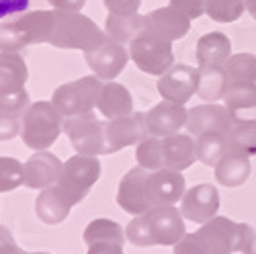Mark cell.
Instances as JSON below:
<instances>
[{"instance_id": "ab89813d", "label": "cell", "mask_w": 256, "mask_h": 254, "mask_svg": "<svg viewBox=\"0 0 256 254\" xmlns=\"http://www.w3.org/2000/svg\"><path fill=\"white\" fill-rule=\"evenodd\" d=\"M172 254H207L199 236L195 234H184L182 240H178L174 246H172Z\"/></svg>"}, {"instance_id": "7dc6e473", "label": "cell", "mask_w": 256, "mask_h": 254, "mask_svg": "<svg viewBox=\"0 0 256 254\" xmlns=\"http://www.w3.org/2000/svg\"><path fill=\"white\" fill-rule=\"evenodd\" d=\"M12 240H14V238H12L10 232H8L4 226H0V246L6 244V242H12Z\"/></svg>"}, {"instance_id": "4dcf8cb0", "label": "cell", "mask_w": 256, "mask_h": 254, "mask_svg": "<svg viewBox=\"0 0 256 254\" xmlns=\"http://www.w3.org/2000/svg\"><path fill=\"white\" fill-rule=\"evenodd\" d=\"M136 160H138V166L146 168V170H150V172H156V170L166 168L162 138L150 136V138H146L144 142H140L138 150H136Z\"/></svg>"}, {"instance_id": "74e56055", "label": "cell", "mask_w": 256, "mask_h": 254, "mask_svg": "<svg viewBox=\"0 0 256 254\" xmlns=\"http://www.w3.org/2000/svg\"><path fill=\"white\" fill-rule=\"evenodd\" d=\"M31 6V0H0V23L14 20L25 14Z\"/></svg>"}, {"instance_id": "603a6c76", "label": "cell", "mask_w": 256, "mask_h": 254, "mask_svg": "<svg viewBox=\"0 0 256 254\" xmlns=\"http://www.w3.org/2000/svg\"><path fill=\"white\" fill-rule=\"evenodd\" d=\"M164 144V162L166 168H172V170H186L188 166H193L197 160V144L195 138L190 134H174L162 138Z\"/></svg>"}, {"instance_id": "f35d334b", "label": "cell", "mask_w": 256, "mask_h": 254, "mask_svg": "<svg viewBox=\"0 0 256 254\" xmlns=\"http://www.w3.org/2000/svg\"><path fill=\"white\" fill-rule=\"evenodd\" d=\"M20 127H23V123H20L16 115H8L0 111V142H8L20 136Z\"/></svg>"}, {"instance_id": "8fae6325", "label": "cell", "mask_w": 256, "mask_h": 254, "mask_svg": "<svg viewBox=\"0 0 256 254\" xmlns=\"http://www.w3.org/2000/svg\"><path fill=\"white\" fill-rule=\"evenodd\" d=\"M148 230L154 246H174L182 236L186 234L184 230V218L180 214V209L174 205L168 207H154L148 214H144Z\"/></svg>"}, {"instance_id": "8d00e7d4", "label": "cell", "mask_w": 256, "mask_h": 254, "mask_svg": "<svg viewBox=\"0 0 256 254\" xmlns=\"http://www.w3.org/2000/svg\"><path fill=\"white\" fill-rule=\"evenodd\" d=\"M125 236H127V240H130V244H134V246H140V248L154 246L144 216H134V220L130 222V226H127V230H125Z\"/></svg>"}, {"instance_id": "ac0fdd59", "label": "cell", "mask_w": 256, "mask_h": 254, "mask_svg": "<svg viewBox=\"0 0 256 254\" xmlns=\"http://www.w3.org/2000/svg\"><path fill=\"white\" fill-rule=\"evenodd\" d=\"M144 115H146L148 134L154 138H168V136L180 134V130L186 125L188 111L184 109V104L162 100Z\"/></svg>"}, {"instance_id": "4fadbf2b", "label": "cell", "mask_w": 256, "mask_h": 254, "mask_svg": "<svg viewBox=\"0 0 256 254\" xmlns=\"http://www.w3.org/2000/svg\"><path fill=\"white\" fill-rule=\"evenodd\" d=\"M104 138H106V150H109V154L119 152L127 146H138L146 138H150L148 127H146V115L134 113L130 117H121V119H106Z\"/></svg>"}, {"instance_id": "b9f144b4", "label": "cell", "mask_w": 256, "mask_h": 254, "mask_svg": "<svg viewBox=\"0 0 256 254\" xmlns=\"http://www.w3.org/2000/svg\"><path fill=\"white\" fill-rule=\"evenodd\" d=\"M111 14H136L142 6V0H102Z\"/></svg>"}, {"instance_id": "5b68a950", "label": "cell", "mask_w": 256, "mask_h": 254, "mask_svg": "<svg viewBox=\"0 0 256 254\" xmlns=\"http://www.w3.org/2000/svg\"><path fill=\"white\" fill-rule=\"evenodd\" d=\"M100 160L98 156H82L74 154L64 162V170L58 180V188L64 193L72 205H78L86 199L90 188L100 178Z\"/></svg>"}, {"instance_id": "836d02e7", "label": "cell", "mask_w": 256, "mask_h": 254, "mask_svg": "<svg viewBox=\"0 0 256 254\" xmlns=\"http://www.w3.org/2000/svg\"><path fill=\"white\" fill-rule=\"evenodd\" d=\"M20 184H25L23 164L16 158L0 156V193H10Z\"/></svg>"}, {"instance_id": "83f0119b", "label": "cell", "mask_w": 256, "mask_h": 254, "mask_svg": "<svg viewBox=\"0 0 256 254\" xmlns=\"http://www.w3.org/2000/svg\"><path fill=\"white\" fill-rule=\"evenodd\" d=\"M195 144H197V160L213 168L230 152V138L228 134H222V132L203 134L195 138Z\"/></svg>"}, {"instance_id": "7c38bea8", "label": "cell", "mask_w": 256, "mask_h": 254, "mask_svg": "<svg viewBox=\"0 0 256 254\" xmlns=\"http://www.w3.org/2000/svg\"><path fill=\"white\" fill-rule=\"evenodd\" d=\"M218 211H220V193L209 182H201L186 188L184 197L180 199L182 218L193 224H201V226L207 224L209 220L218 216Z\"/></svg>"}, {"instance_id": "3957f363", "label": "cell", "mask_w": 256, "mask_h": 254, "mask_svg": "<svg viewBox=\"0 0 256 254\" xmlns=\"http://www.w3.org/2000/svg\"><path fill=\"white\" fill-rule=\"evenodd\" d=\"M20 138L31 150H50L64 132V117L52 104V100H35L20 117Z\"/></svg>"}, {"instance_id": "484cf974", "label": "cell", "mask_w": 256, "mask_h": 254, "mask_svg": "<svg viewBox=\"0 0 256 254\" xmlns=\"http://www.w3.org/2000/svg\"><path fill=\"white\" fill-rule=\"evenodd\" d=\"M144 31V14H111L104 20V33L111 41L132 46V41Z\"/></svg>"}, {"instance_id": "8992f818", "label": "cell", "mask_w": 256, "mask_h": 254, "mask_svg": "<svg viewBox=\"0 0 256 254\" xmlns=\"http://www.w3.org/2000/svg\"><path fill=\"white\" fill-rule=\"evenodd\" d=\"M106 119H96L94 111L74 117H64V134L68 136L76 154L82 156H102L109 154L104 138Z\"/></svg>"}, {"instance_id": "52a82bcc", "label": "cell", "mask_w": 256, "mask_h": 254, "mask_svg": "<svg viewBox=\"0 0 256 254\" xmlns=\"http://www.w3.org/2000/svg\"><path fill=\"white\" fill-rule=\"evenodd\" d=\"M130 58L142 72L150 76H162L174 66L172 44L148 31H142L132 41Z\"/></svg>"}, {"instance_id": "d6a6232c", "label": "cell", "mask_w": 256, "mask_h": 254, "mask_svg": "<svg viewBox=\"0 0 256 254\" xmlns=\"http://www.w3.org/2000/svg\"><path fill=\"white\" fill-rule=\"evenodd\" d=\"M246 10V0H207L205 14L218 23H234Z\"/></svg>"}, {"instance_id": "9c48e42d", "label": "cell", "mask_w": 256, "mask_h": 254, "mask_svg": "<svg viewBox=\"0 0 256 254\" xmlns=\"http://www.w3.org/2000/svg\"><path fill=\"white\" fill-rule=\"evenodd\" d=\"M197 84H199V68H193L188 64H174L166 74L158 78L156 88L162 100L184 104L186 100H190V96L197 94Z\"/></svg>"}, {"instance_id": "e575fe53", "label": "cell", "mask_w": 256, "mask_h": 254, "mask_svg": "<svg viewBox=\"0 0 256 254\" xmlns=\"http://www.w3.org/2000/svg\"><path fill=\"white\" fill-rule=\"evenodd\" d=\"M230 150H238L246 156H256V123L248 125H234V130L228 134Z\"/></svg>"}, {"instance_id": "60d3db41", "label": "cell", "mask_w": 256, "mask_h": 254, "mask_svg": "<svg viewBox=\"0 0 256 254\" xmlns=\"http://www.w3.org/2000/svg\"><path fill=\"white\" fill-rule=\"evenodd\" d=\"M170 6L178 8L180 12H184L190 20H193V18H199L205 14L207 0H170Z\"/></svg>"}, {"instance_id": "bcb514c9", "label": "cell", "mask_w": 256, "mask_h": 254, "mask_svg": "<svg viewBox=\"0 0 256 254\" xmlns=\"http://www.w3.org/2000/svg\"><path fill=\"white\" fill-rule=\"evenodd\" d=\"M0 254H29V252H25L23 248H18L16 242L12 240V242H6V244L0 246Z\"/></svg>"}, {"instance_id": "7402d4cb", "label": "cell", "mask_w": 256, "mask_h": 254, "mask_svg": "<svg viewBox=\"0 0 256 254\" xmlns=\"http://www.w3.org/2000/svg\"><path fill=\"white\" fill-rule=\"evenodd\" d=\"M96 109L100 111V115L104 119L130 117V115H134V96L123 84H119L115 80L104 82Z\"/></svg>"}, {"instance_id": "ba28073f", "label": "cell", "mask_w": 256, "mask_h": 254, "mask_svg": "<svg viewBox=\"0 0 256 254\" xmlns=\"http://www.w3.org/2000/svg\"><path fill=\"white\" fill-rule=\"evenodd\" d=\"M117 205L130 216H144L154 209L150 197V170L136 166L123 174L117 188Z\"/></svg>"}, {"instance_id": "6da1fadb", "label": "cell", "mask_w": 256, "mask_h": 254, "mask_svg": "<svg viewBox=\"0 0 256 254\" xmlns=\"http://www.w3.org/2000/svg\"><path fill=\"white\" fill-rule=\"evenodd\" d=\"M56 27V10H33L14 20L0 23V52H20L29 46L50 44Z\"/></svg>"}, {"instance_id": "7a4b0ae2", "label": "cell", "mask_w": 256, "mask_h": 254, "mask_svg": "<svg viewBox=\"0 0 256 254\" xmlns=\"http://www.w3.org/2000/svg\"><path fill=\"white\" fill-rule=\"evenodd\" d=\"M106 39V33L80 10H56V27L50 46L86 54L102 46Z\"/></svg>"}, {"instance_id": "c3c4849f", "label": "cell", "mask_w": 256, "mask_h": 254, "mask_svg": "<svg viewBox=\"0 0 256 254\" xmlns=\"http://www.w3.org/2000/svg\"><path fill=\"white\" fill-rule=\"evenodd\" d=\"M246 10L252 14V18L256 20V0H246Z\"/></svg>"}, {"instance_id": "f907efd6", "label": "cell", "mask_w": 256, "mask_h": 254, "mask_svg": "<svg viewBox=\"0 0 256 254\" xmlns=\"http://www.w3.org/2000/svg\"><path fill=\"white\" fill-rule=\"evenodd\" d=\"M248 254H256V252H248Z\"/></svg>"}, {"instance_id": "7bdbcfd3", "label": "cell", "mask_w": 256, "mask_h": 254, "mask_svg": "<svg viewBox=\"0 0 256 254\" xmlns=\"http://www.w3.org/2000/svg\"><path fill=\"white\" fill-rule=\"evenodd\" d=\"M256 250V232L248 224H240V242H238V252L248 254Z\"/></svg>"}, {"instance_id": "f6af8a7d", "label": "cell", "mask_w": 256, "mask_h": 254, "mask_svg": "<svg viewBox=\"0 0 256 254\" xmlns=\"http://www.w3.org/2000/svg\"><path fill=\"white\" fill-rule=\"evenodd\" d=\"M54 10H82L86 0H48Z\"/></svg>"}, {"instance_id": "4316f807", "label": "cell", "mask_w": 256, "mask_h": 254, "mask_svg": "<svg viewBox=\"0 0 256 254\" xmlns=\"http://www.w3.org/2000/svg\"><path fill=\"white\" fill-rule=\"evenodd\" d=\"M29 80L27 64L18 52H0V92L25 88Z\"/></svg>"}, {"instance_id": "e0dca14e", "label": "cell", "mask_w": 256, "mask_h": 254, "mask_svg": "<svg viewBox=\"0 0 256 254\" xmlns=\"http://www.w3.org/2000/svg\"><path fill=\"white\" fill-rule=\"evenodd\" d=\"M23 170H25L27 188L44 190L48 186L58 184L64 170V162L50 150H39L27 158V162L23 164Z\"/></svg>"}, {"instance_id": "d4e9b609", "label": "cell", "mask_w": 256, "mask_h": 254, "mask_svg": "<svg viewBox=\"0 0 256 254\" xmlns=\"http://www.w3.org/2000/svg\"><path fill=\"white\" fill-rule=\"evenodd\" d=\"M252 166H250V156L230 150L216 166V178L224 186H240L250 178Z\"/></svg>"}, {"instance_id": "44dd1931", "label": "cell", "mask_w": 256, "mask_h": 254, "mask_svg": "<svg viewBox=\"0 0 256 254\" xmlns=\"http://www.w3.org/2000/svg\"><path fill=\"white\" fill-rule=\"evenodd\" d=\"M195 52L199 68H224L232 58V41L226 33L211 31L197 41Z\"/></svg>"}, {"instance_id": "ffe728a7", "label": "cell", "mask_w": 256, "mask_h": 254, "mask_svg": "<svg viewBox=\"0 0 256 254\" xmlns=\"http://www.w3.org/2000/svg\"><path fill=\"white\" fill-rule=\"evenodd\" d=\"M186 193L184 176L172 168H162V170L150 172V197L154 207H168L176 205Z\"/></svg>"}, {"instance_id": "5bb4252c", "label": "cell", "mask_w": 256, "mask_h": 254, "mask_svg": "<svg viewBox=\"0 0 256 254\" xmlns=\"http://www.w3.org/2000/svg\"><path fill=\"white\" fill-rule=\"evenodd\" d=\"M84 60H86L88 68L92 70L94 76H98L102 82H111L127 66V62H130V50H125V46H121V44H115V41L106 39L96 50L84 54Z\"/></svg>"}, {"instance_id": "681fc988", "label": "cell", "mask_w": 256, "mask_h": 254, "mask_svg": "<svg viewBox=\"0 0 256 254\" xmlns=\"http://www.w3.org/2000/svg\"><path fill=\"white\" fill-rule=\"evenodd\" d=\"M33 254H52V252H33Z\"/></svg>"}, {"instance_id": "277c9868", "label": "cell", "mask_w": 256, "mask_h": 254, "mask_svg": "<svg viewBox=\"0 0 256 254\" xmlns=\"http://www.w3.org/2000/svg\"><path fill=\"white\" fill-rule=\"evenodd\" d=\"M102 84L104 82L94 74L66 82L54 90L52 104L58 109V113L62 117H74V115H82V113H90L98 107Z\"/></svg>"}, {"instance_id": "2e32d148", "label": "cell", "mask_w": 256, "mask_h": 254, "mask_svg": "<svg viewBox=\"0 0 256 254\" xmlns=\"http://www.w3.org/2000/svg\"><path fill=\"white\" fill-rule=\"evenodd\" d=\"M144 31L166 41H178L190 31V18L174 6L154 8L144 14Z\"/></svg>"}, {"instance_id": "30bf717a", "label": "cell", "mask_w": 256, "mask_h": 254, "mask_svg": "<svg viewBox=\"0 0 256 254\" xmlns=\"http://www.w3.org/2000/svg\"><path fill=\"white\" fill-rule=\"evenodd\" d=\"M195 234L199 236L207 254H234L238 252L240 242V224L230 218L216 216L203 224Z\"/></svg>"}, {"instance_id": "1f68e13d", "label": "cell", "mask_w": 256, "mask_h": 254, "mask_svg": "<svg viewBox=\"0 0 256 254\" xmlns=\"http://www.w3.org/2000/svg\"><path fill=\"white\" fill-rule=\"evenodd\" d=\"M226 78L230 84L238 82H256V56L252 54H234L224 66Z\"/></svg>"}, {"instance_id": "ee69618b", "label": "cell", "mask_w": 256, "mask_h": 254, "mask_svg": "<svg viewBox=\"0 0 256 254\" xmlns=\"http://www.w3.org/2000/svg\"><path fill=\"white\" fill-rule=\"evenodd\" d=\"M86 254H123V246L115 242H94L88 246Z\"/></svg>"}, {"instance_id": "d590c367", "label": "cell", "mask_w": 256, "mask_h": 254, "mask_svg": "<svg viewBox=\"0 0 256 254\" xmlns=\"http://www.w3.org/2000/svg\"><path fill=\"white\" fill-rule=\"evenodd\" d=\"M29 94L25 88H16V90H2L0 92V111L23 117V113L29 109Z\"/></svg>"}, {"instance_id": "9a60e30c", "label": "cell", "mask_w": 256, "mask_h": 254, "mask_svg": "<svg viewBox=\"0 0 256 254\" xmlns=\"http://www.w3.org/2000/svg\"><path fill=\"white\" fill-rule=\"evenodd\" d=\"M184 127L193 138H199V136L209 134V132L230 134L234 130V121H232L230 111L226 109V104L203 102L193 109H188Z\"/></svg>"}, {"instance_id": "d6986e66", "label": "cell", "mask_w": 256, "mask_h": 254, "mask_svg": "<svg viewBox=\"0 0 256 254\" xmlns=\"http://www.w3.org/2000/svg\"><path fill=\"white\" fill-rule=\"evenodd\" d=\"M224 104L232 115L234 125L256 123V82L230 84Z\"/></svg>"}, {"instance_id": "f546056e", "label": "cell", "mask_w": 256, "mask_h": 254, "mask_svg": "<svg viewBox=\"0 0 256 254\" xmlns=\"http://www.w3.org/2000/svg\"><path fill=\"white\" fill-rule=\"evenodd\" d=\"M82 240L86 246H90L94 242H115V244L123 246L127 236L117 222L106 220V218H98L86 226V230H84V234H82Z\"/></svg>"}, {"instance_id": "cb8c5ba5", "label": "cell", "mask_w": 256, "mask_h": 254, "mask_svg": "<svg viewBox=\"0 0 256 254\" xmlns=\"http://www.w3.org/2000/svg\"><path fill=\"white\" fill-rule=\"evenodd\" d=\"M72 207L74 205L66 197H64V193L58 188V184L44 188L37 195V199H35V214H37V218L41 222L48 224V226L62 224L64 220L70 216Z\"/></svg>"}, {"instance_id": "f1b7e54d", "label": "cell", "mask_w": 256, "mask_h": 254, "mask_svg": "<svg viewBox=\"0 0 256 254\" xmlns=\"http://www.w3.org/2000/svg\"><path fill=\"white\" fill-rule=\"evenodd\" d=\"M228 86H230V82L226 78L224 68H199L197 94L203 100H207V102L224 100Z\"/></svg>"}]
</instances>
